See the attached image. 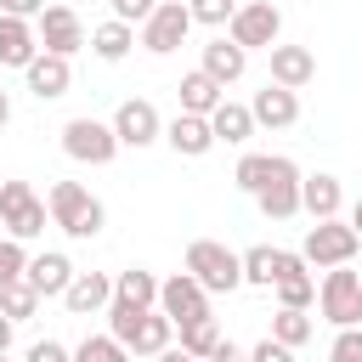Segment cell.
Returning <instances> with one entry per match:
<instances>
[{
    "label": "cell",
    "mask_w": 362,
    "mask_h": 362,
    "mask_svg": "<svg viewBox=\"0 0 362 362\" xmlns=\"http://www.w3.org/2000/svg\"><path fill=\"white\" fill-rule=\"evenodd\" d=\"M45 209H51V226H62L68 238H96L102 232V221H107V209H102V198H90L79 181H57L51 192H45Z\"/></svg>",
    "instance_id": "obj_1"
},
{
    "label": "cell",
    "mask_w": 362,
    "mask_h": 362,
    "mask_svg": "<svg viewBox=\"0 0 362 362\" xmlns=\"http://www.w3.org/2000/svg\"><path fill=\"white\" fill-rule=\"evenodd\" d=\"M187 272H192L209 294H232V288H243V260H238V249H226V243H215V238L187 243Z\"/></svg>",
    "instance_id": "obj_2"
},
{
    "label": "cell",
    "mask_w": 362,
    "mask_h": 362,
    "mask_svg": "<svg viewBox=\"0 0 362 362\" xmlns=\"http://www.w3.org/2000/svg\"><path fill=\"white\" fill-rule=\"evenodd\" d=\"M45 221H51V209L28 181H0V226H6V238L28 243V238L45 232Z\"/></svg>",
    "instance_id": "obj_3"
},
{
    "label": "cell",
    "mask_w": 362,
    "mask_h": 362,
    "mask_svg": "<svg viewBox=\"0 0 362 362\" xmlns=\"http://www.w3.org/2000/svg\"><path fill=\"white\" fill-rule=\"evenodd\" d=\"M317 305H322V317H328L334 328H345V322H362V277L351 272V260H345V266H322Z\"/></svg>",
    "instance_id": "obj_4"
},
{
    "label": "cell",
    "mask_w": 362,
    "mask_h": 362,
    "mask_svg": "<svg viewBox=\"0 0 362 362\" xmlns=\"http://www.w3.org/2000/svg\"><path fill=\"white\" fill-rule=\"evenodd\" d=\"M356 249H362V238L351 232V221H339V215H328V221H317L311 232H305V243H300V255H305V266H345V260H356Z\"/></svg>",
    "instance_id": "obj_5"
},
{
    "label": "cell",
    "mask_w": 362,
    "mask_h": 362,
    "mask_svg": "<svg viewBox=\"0 0 362 362\" xmlns=\"http://www.w3.org/2000/svg\"><path fill=\"white\" fill-rule=\"evenodd\" d=\"M34 34H40V51H57V57H74L79 45H90V34L68 0H45L34 17Z\"/></svg>",
    "instance_id": "obj_6"
},
{
    "label": "cell",
    "mask_w": 362,
    "mask_h": 362,
    "mask_svg": "<svg viewBox=\"0 0 362 362\" xmlns=\"http://www.w3.org/2000/svg\"><path fill=\"white\" fill-rule=\"evenodd\" d=\"M255 204H260L266 221H288V215H300V164L283 158V153H272V175L260 181Z\"/></svg>",
    "instance_id": "obj_7"
},
{
    "label": "cell",
    "mask_w": 362,
    "mask_h": 362,
    "mask_svg": "<svg viewBox=\"0 0 362 362\" xmlns=\"http://www.w3.org/2000/svg\"><path fill=\"white\" fill-rule=\"evenodd\" d=\"M187 28H192V11H187L181 0H158V6L141 17V45H147L153 57H170V51L187 45Z\"/></svg>",
    "instance_id": "obj_8"
},
{
    "label": "cell",
    "mask_w": 362,
    "mask_h": 362,
    "mask_svg": "<svg viewBox=\"0 0 362 362\" xmlns=\"http://www.w3.org/2000/svg\"><path fill=\"white\" fill-rule=\"evenodd\" d=\"M62 153H68L74 164H113L119 136H113V124H102V119H68V124H62Z\"/></svg>",
    "instance_id": "obj_9"
},
{
    "label": "cell",
    "mask_w": 362,
    "mask_h": 362,
    "mask_svg": "<svg viewBox=\"0 0 362 362\" xmlns=\"http://www.w3.org/2000/svg\"><path fill=\"white\" fill-rule=\"evenodd\" d=\"M226 34H232L243 51H266V45H277V34H283V11H277L272 0H249V6L232 11Z\"/></svg>",
    "instance_id": "obj_10"
},
{
    "label": "cell",
    "mask_w": 362,
    "mask_h": 362,
    "mask_svg": "<svg viewBox=\"0 0 362 362\" xmlns=\"http://www.w3.org/2000/svg\"><path fill=\"white\" fill-rule=\"evenodd\" d=\"M158 311H164L175 328L192 322V317H209V288H204L192 272H175V277L158 283Z\"/></svg>",
    "instance_id": "obj_11"
},
{
    "label": "cell",
    "mask_w": 362,
    "mask_h": 362,
    "mask_svg": "<svg viewBox=\"0 0 362 362\" xmlns=\"http://www.w3.org/2000/svg\"><path fill=\"white\" fill-rule=\"evenodd\" d=\"M113 136H119V147H153V141H164V119L147 96H130L113 113Z\"/></svg>",
    "instance_id": "obj_12"
},
{
    "label": "cell",
    "mask_w": 362,
    "mask_h": 362,
    "mask_svg": "<svg viewBox=\"0 0 362 362\" xmlns=\"http://www.w3.org/2000/svg\"><path fill=\"white\" fill-rule=\"evenodd\" d=\"M23 79H28V90H34L40 102H57V96H68L74 68H68V57H57V51H34V62L23 68Z\"/></svg>",
    "instance_id": "obj_13"
},
{
    "label": "cell",
    "mask_w": 362,
    "mask_h": 362,
    "mask_svg": "<svg viewBox=\"0 0 362 362\" xmlns=\"http://www.w3.org/2000/svg\"><path fill=\"white\" fill-rule=\"evenodd\" d=\"M107 300H113V277L107 272H74L68 288H62V305L74 317H96V311H107Z\"/></svg>",
    "instance_id": "obj_14"
},
{
    "label": "cell",
    "mask_w": 362,
    "mask_h": 362,
    "mask_svg": "<svg viewBox=\"0 0 362 362\" xmlns=\"http://www.w3.org/2000/svg\"><path fill=\"white\" fill-rule=\"evenodd\" d=\"M249 113H255V124H266V130H288V124L300 119V96H294L288 85H277V79H266V90H255V102H249Z\"/></svg>",
    "instance_id": "obj_15"
},
{
    "label": "cell",
    "mask_w": 362,
    "mask_h": 362,
    "mask_svg": "<svg viewBox=\"0 0 362 362\" xmlns=\"http://www.w3.org/2000/svg\"><path fill=\"white\" fill-rule=\"evenodd\" d=\"M34 51H40L34 17H11V11H0V68H28Z\"/></svg>",
    "instance_id": "obj_16"
},
{
    "label": "cell",
    "mask_w": 362,
    "mask_h": 362,
    "mask_svg": "<svg viewBox=\"0 0 362 362\" xmlns=\"http://www.w3.org/2000/svg\"><path fill=\"white\" fill-rule=\"evenodd\" d=\"M164 141L181 153V158H204L215 147V130H209V113H175L164 124Z\"/></svg>",
    "instance_id": "obj_17"
},
{
    "label": "cell",
    "mask_w": 362,
    "mask_h": 362,
    "mask_svg": "<svg viewBox=\"0 0 362 362\" xmlns=\"http://www.w3.org/2000/svg\"><path fill=\"white\" fill-rule=\"evenodd\" d=\"M266 51H272V79H277V85L305 90V85L317 79V57H311V45H266Z\"/></svg>",
    "instance_id": "obj_18"
},
{
    "label": "cell",
    "mask_w": 362,
    "mask_h": 362,
    "mask_svg": "<svg viewBox=\"0 0 362 362\" xmlns=\"http://www.w3.org/2000/svg\"><path fill=\"white\" fill-rule=\"evenodd\" d=\"M23 277L40 288V300H62V288H68V277H74V260L62 255V249H45V255H28V266H23Z\"/></svg>",
    "instance_id": "obj_19"
},
{
    "label": "cell",
    "mask_w": 362,
    "mask_h": 362,
    "mask_svg": "<svg viewBox=\"0 0 362 362\" xmlns=\"http://www.w3.org/2000/svg\"><path fill=\"white\" fill-rule=\"evenodd\" d=\"M339 204H345V187H339V175H300V209H305L311 221H328V215H339Z\"/></svg>",
    "instance_id": "obj_20"
},
{
    "label": "cell",
    "mask_w": 362,
    "mask_h": 362,
    "mask_svg": "<svg viewBox=\"0 0 362 362\" xmlns=\"http://www.w3.org/2000/svg\"><path fill=\"white\" fill-rule=\"evenodd\" d=\"M204 74H215L221 85H232V79H243V68H249V51L232 40V34H221V40H209L204 45V62H198Z\"/></svg>",
    "instance_id": "obj_21"
},
{
    "label": "cell",
    "mask_w": 362,
    "mask_h": 362,
    "mask_svg": "<svg viewBox=\"0 0 362 362\" xmlns=\"http://www.w3.org/2000/svg\"><path fill=\"white\" fill-rule=\"evenodd\" d=\"M209 130H215V141H226V147H243L249 136H255V113L243 107V102H215L209 107Z\"/></svg>",
    "instance_id": "obj_22"
},
{
    "label": "cell",
    "mask_w": 362,
    "mask_h": 362,
    "mask_svg": "<svg viewBox=\"0 0 362 362\" xmlns=\"http://www.w3.org/2000/svg\"><path fill=\"white\" fill-rule=\"evenodd\" d=\"M170 339H175V322H170L164 311H153V305H147V311L136 317L130 351H136V356H164V351H170Z\"/></svg>",
    "instance_id": "obj_23"
},
{
    "label": "cell",
    "mask_w": 362,
    "mask_h": 362,
    "mask_svg": "<svg viewBox=\"0 0 362 362\" xmlns=\"http://www.w3.org/2000/svg\"><path fill=\"white\" fill-rule=\"evenodd\" d=\"M130 45H136V23H124V17H107V23L90 28V51H96L102 62H124Z\"/></svg>",
    "instance_id": "obj_24"
},
{
    "label": "cell",
    "mask_w": 362,
    "mask_h": 362,
    "mask_svg": "<svg viewBox=\"0 0 362 362\" xmlns=\"http://www.w3.org/2000/svg\"><path fill=\"white\" fill-rule=\"evenodd\" d=\"M181 113H209L221 96H226V85L215 79V74H204V68H192V74H181Z\"/></svg>",
    "instance_id": "obj_25"
},
{
    "label": "cell",
    "mask_w": 362,
    "mask_h": 362,
    "mask_svg": "<svg viewBox=\"0 0 362 362\" xmlns=\"http://www.w3.org/2000/svg\"><path fill=\"white\" fill-rule=\"evenodd\" d=\"M238 260H243V283H255V288H272V283H277V260H283V249H272V243H255V249H243Z\"/></svg>",
    "instance_id": "obj_26"
},
{
    "label": "cell",
    "mask_w": 362,
    "mask_h": 362,
    "mask_svg": "<svg viewBox=\"0 0 362 362\" xmlns=\"http://www.w3.org/2000/svg\"><path fill=\"white\" fill-rule=\"evenodd\" d=\"M311 334H317V322L300 311V305H283L277 317H272V339H283L288 351H300V345H311Z\"/></svg>",
    "instance_id": "obj_27"
},
{
    "label": "cell",
    "mask_w": 362,
    "mask_h": 362,
    "mask_svg": "<svg viewBox=\"0 0 362 362\" xmlns=\"http://www.w3.org/2000/svg\"><path fill=\"white\" fill-rule=\"evenodd\" d=\"M175 334H181V356H215V345H221V322L215 317H192Z\"/></svg>",
    "instance_id": "obj_28"
},
{
    "label": "cell",
    "mask_w": 362,
    "mask_h": 362,
    "mask_svg": "<svg viewBox=\"0 0 362 362\" xmlns=\"http://www.w3.org/2000/svg\"><path fill=\"white\" fill-rule=\"evenodd\" d=\"M113 294H124V300H136V305H158V277L141 272V266H130V272L113 277Z\"/></svg>",
    "instance_id": "obj_29"
},
{
    "label": "cell",
    "mask_w": 362,
    "mask_h": 362,
    "mask_svg": "<svg viewBox=\"0 0 362 362\" xmlns=\"http://www.w3.org/2000/svg\"><path fill=\"white\" fill-rule=\"evenodd\" d=\"M34 305H40V288H34L28 277H17V283H0V311H6L11 322L34 317Z\"/></svg>",
    "instance_id": "obj_30"
},
{
    "label": "cell",
    "mask_w": 362,
    "mask_h": 362,
    "mask_svg": "<svg viewBox=\"0 0 362 362\" xmlns=\"http://www.w3.org/2000/svg\"><path fill=\"white\" fill-rule=\"evenodd\" d=\"M74 356H79V362H124L130 351H124V339H113V334H85V339L74 345Z\"/></svg>",
    "instance_id": "obj_31"
},
{
    "label": "cell",
    "mask_w": 362,
    "mask_h": 362,
    "mask_svg": "<svg viewBox=\"0 0 362 362\" xmlns=\"http://www.w3.org/2000/svg\"><path fill=\"white\" fill-rule=\"evenodd\" d=\"M266 175H272V153H243V158H238V170H232V181H238L249 198L260 192V181H266Z\"/></svg>",
    "instance_id": "obj_32"
},
{
    "label": "cell",
    "mask_w": 362,
    "mask_h": 362,
    "mask_svg": "<svg viewBox=\"0 0 362 362\" xmlns=\"http://www.w3.org/2000/svg\"><path fill=\"white\" fill-rule=\"evenodd\" d=\"M187 11H192V23H204V28H226L232 11H238V0H187Z\"/></svg>",
    "instance_id": "obj_33"
},
{
    "label": "cell",
    "mask_w": 362,
    "mask_h": 362,
    "mask_svg": "<svg viewBox=\"0 0 362 362\" xmlns=\"http://www.w3.org/2000/svg\"><path fill=\"white\" fill-rule=\"evenodd\" d=\"M328 356H334V362H362V322H345V328L334 334Z\"/></svg>",
    "instance_id": "obj_34"
},
{
    "label": "cell",
    "mask_w": 362,
    "mask_h": 362,
    "mask_svg": "<svg viewBox=\"0 0 362 362\" xmlns=\"http://www.w3.org/2000/svg\"><path fill=\"white\" fill-rule=\"evenodd\" d=\"M23 266H28L23 238H0V283H17V277H23Z\"/></svg>",
    "instance_id": "obj_35"
},
{
    "label": "cell",
    "mask_w": 362,
    "mask_h": 362,
    "mask_svg": "<svg viewBox=\"0 0 362 362\" xmlns=\"http://www.w3.org/2000/svg\"><path fill=\"white\" fill-rule=\"evenodd\" d=\"M249 356H255V362H288V356H294V351H288V345H283V339H272V334H266V339H260V345H249Z\"/></svg>",
    "instance_id": "obj_36"
},
{
    "label": "cell",
    "mask_w": 362,
    "mask_h": 362,
    "mask_svg": "<svg viewBox=\"0 0 362 362\" xmlns=\"http://www.w3.org/2000/svg\"><path fill=\"white\" fill-rule=\"evenodd\" d=\"M153 6H158V0H113V17H124V23H141Z\"/></svg>",
    "instance_id": "obj_37"
},
{
    "label": "cell",
    "mask_w": 362,
    "mask_h": 362,
    "mask_svg": "<svg viewBox=\"0 0 362 362\" xmlns=\"http://www.w3.org/2000/svg\"><path fill=\"white\" fill-rule=\"evenodd\" d=\"M68 356V345H57V339H40V345H28V362H62Z\"/></svg>",
    "instance_id": "obj_38"
},
{
    "label": "cell",
    "mask_w": 362,
    "mask_h": 362,
    "mask_svg": "<svg viewBox=\"0 0 362 362\" xmlns=\"http://www.w3.org/2000/svg\"><path fill=\"white\" fill-rule=\"evenodd\" d=\"M40 6L45 0H0V11H11V17H40Z\"/></svg>",
    "instance_id": "obj_39"
},
{
    "label": "cell",
    "mask_w": 362,
    "mask_h": 362,
    "mask_svg": "<svg viewBox=\"0 0 362 362\" xmlns=\"http://www.w3.org/2000/svg\"><path fill=\"white\" fill-rule=\"evenodd\" d=\"M11 328H17V322H11V317H6V311H0V356H6V351H11Z\"/></svg>",
    "instance_id": "obj_40"
},
{
    "label": "cell",
    "mask_w": 362,
    "mask_h": 362,
    "mask_svg": "<svg viewBox=\"0 0 362 362\" xmlns=\"http://www.w3.org/2000/svg\"><path fill=\"white\" fill-rule=\"evenodd\" d=\"M351 232H356V238H362V198H356V204H351Z\"/></svg>",
    "instance_id": "obj_41"
},
{
    "label": "cell",
    "mask_w": 362,
    "mask_h": 362,
    "mask_svg": "<svg viewBox=\"0 0 362 362\" xmlns=\"http://www.w3.org/2000/svg\"><path fill=\"white\" fill-rule=\"evenodd\" d=\"M6 124H11V96L0 90V130H6Z\"/></svg>",
    "instance_id": "obj_42"
},
{
    "label": "cell",
    "mask_w": 362,
    "mask_h": 362,
    "mask_svg": "<svg viewBox=\"0 0 362 362\" xmlns=\"http://www.w3.org/2000/svg\"><path fill=\"white\" fill-rule=\"evenodd\" d=\"M0 181H6V175H0Z\"/></svg>",
    "instance_id": "obj_43"
},
{
    "label": "cell",
    "mask_w": 362,
    "mask_h": 362,
    "mask_svg": "<svg viewBox=\"0 0 362 362\" xmlns=\"http://www.w3.org/2000/svg\"><path fill=\"white\" fill-rule=\"evenodd\" d=\"M356 277H362V272H356Z\"/></svg>",
    "instance_id": "obj_44"
}]
</instances>
